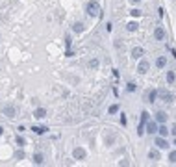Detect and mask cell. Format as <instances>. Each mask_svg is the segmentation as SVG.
I'll list each match as a JSON object with an SVG mask.
<instances>
[{
	"mask_svg": "<svg viewBox=\"0 0 176 167\" xmlns=\"http://www.w3.org/2000/svg\"><path fill=\"white\" fill-rule=\"evenodd\" d=\"M98 11H100V6H98V2H95V0H91V2L87 4V13L89 15H98Z\"/></svg>",
	"mask_w": 176,
	"mask_h": 167,
	"instance_id": "6da1fadb",
	"label": "cell"
},
{
	"mask_svg": "<svg viewBox=\"0 0 176 167\" xmlns=\"http://www.w3.org/2000/svg\"><path fill=\"white\" fill-rule=\"evenodd\" d=\"M2 111H4V115H6V117H15V115H17V108H15L13 104H6L2 108Z\"/></svg>",
	"mask_w": 176,
	"mask_h": 167,
	"instance_id": "7a4b0ae2",
	"label": "cell"
},
{
	"mask_svg": "<svg viewBox=\"0 0 176 167\" xmlns=\"http://www.w3.org/2000/svg\"><path fill=\"white\" fill-rule=\"evenodd\" d=\"M72 156H74V160H85L87 152H85V149H82V147H76V149L72 150Z\"/></svg>",
	"mask_w": 176,
	"mask_h": 167,
	"instance_id": "3957f363",
	"label": "cell"
},
{
	"mask_svg": "<svg viewBox=\"0 0 176 167\" xmlns=\"http://www.w3.org/2000/svg\"><path fill=\"white\" fill-rule=\"evenodd\" d=\"M154 145L158 147V149H163V150H167V149H169V147H171V145H169V141H167L165 137H161V136H159V137H156Z\"/></svg>",
	"mask_w": 176,
	"mask_h": 167,
	"instance_id": "277c9868",
	"label": "cell"
},
{
	"mask_svg": "<svg viewBox=\"0 0 176 167\" xmlns=\"http://www.w3.org/2000/svg\"><path fill=\"white\" fill-rule=\"evenodd\" d=\"M148 67H150L148 59H141L139 65H137V73H139V74H147V73H148Z\"/></svg>",
	"mask_w": 176,
	"mask_h": 167,
	"instance_id": "5b68a950",
	"label": "cell"
},
{
	"mask_svg": "<svg viewBox=\"0 0 176 167\" xmlns=\"http://www.w3.org/2000/svg\"><path fill=\"white\" fill-rule=\"evenodd\" d=\"M158 95H159V98H161L163 102H167V104H171V102H173V95H171L169 91H165V89H159V91H158Z\"/></svg>",
	"mask_w": 176,
	"mask_h": 167,
	"instance_id": "8992f818",
	"label": "cell"
},
{
	"mask_svg": "<svg viewBox=\"0 0 176 167\" xmlns=\"http://www.w3.org/2000/svg\"><path fill=\"white\" fill-rule=\"evenodd\" d=\"M145 125H147V132L148 134H156V132H158V123H156V121L145 123Z\"/></svg>",
	"mask_w": 176,
	"mask_h": 167,
	"instance_id": "52a82bcc",
	"label": "cell"
},
{
	"mask_svg": "<svg viewBox=\"0 0 176 167\" xmlns=\"http://www.w3.org/2000/svg\"><path fill=\"white\" fill-rule=\"evenodd\" d=\"M154 37L158 39V41H163V39H165V30H163L161 26H158V28L154 30Z\"/></svg>",
	"mask_w": 176,
	"mask_h": 167,
	"instance_id": "ba28073f",
	"label": "cell"
},
{
	"mask_svg": "<svg viewBox=\"0 0 176 167\" xmlns=\"http://www.w3.org/2000/svg\"><path fill=\"white\" fill-rule=\"evenodd\" d=\"M154 117H156V123H159V125H161V123H167V113L165 111H158Z\"/></svg>",
	"mask_w": 176,
	"mask_h": 167,
	"instance_id": "9c48e42d",
	"label": "cell"
},
{
	"mask_svg": "<svg viewBox=\"0 0 176 167\" xmlns=\"http://www.w3.org/2000/svg\"><path fill=\"white\" fill-rule=\"evenodd\" d=\"M158 132H159V136H161V137H167V136H169V128H167V126H165V123H161V125H159L158 126Z\"/></svg>",
	"mask_w": 176,
	"mask_h": 167,
	"instance_id": "30bf717a",
	"label": "cell"
},
{
	"mask_svg": "<svg viewBox=\"0 0 176 167\" xmlns=\"http://www.w3.org/2000/svg\"><path fill=\"white\" fill-rule=\"evenodd\" d=\"M33 117L35 119H45L46 117V110L45 108H37V110L33 111Z\"/></svg>",
	"mask_w": 176,
	"mask_h": 167,
	"instance_id": "8fae6325",
	"label": "cell"
},
{
	"mask_svg": "<svg viewBox=\"0 0 176 167\" xmlns=\"http://www.w3.org/2000/svg\"><path fill=\"white\" fill-rule=\"evenodd\" d=\"M165 65H167V58L165 56H159V58L156 59V67H158V69H163Z\"/></svg>",
	"mask_w": 176,
	"mask_h": 167,
	"instance_id": "7c38bea8",
	"label": "cell"
},
{
	"mask_svg": "<svg viewBox=\"0 0 176 167\" xmlns=\"http://www.w3.org/2000/svg\"><path fill=\"white\" fill-rule=\"evenodd\" d=\"M33 164H35V165H43V164H45V158H43L41 152L33 154Z\"/></svg>",
	"mask_w": 176,
	"mask_h": 167,
	"instance_id": "4fadbf2b",
	"label": "cell"
},
{
	"mask_svg": "<svg viewBox=\"0 0 176 167\" xmlns=\"http://www.w3.org/2000/svg\"><path fill=\"white\" fill-rule=\"evenodd\" d=\"M148 158H150L152 162L159 160V152H158V150H156V149H150V150H148Z\"/></svg>",
	"mask_w": 176,
	"mask_h": 167,
	"instance_id": "5bb4252c",
	"label": "cell"
},
{
	"mask_svg": "<svg viewBox=\"0 0 176 167\" xmlns=\"http://www.w3.org/2000/svg\"><path fill=\"white\" fill-rule=\"evenodd\" d=\"M143 54H145V50L141 48V46H135V48L132 50V56H134V58H141Z\"/></svg>",
	"mask_w": 176,
	"mask_h": 167,
	"instance_id": "9a60e30c",
	"label": "cell"
},
{
	"mask_svg": "<svg viewBox=\"0 0 176 167\" xmlns=\"http://www.w3.org/2000/svg\"><path fill=\"white\" fill-rule=\"evenodd\" d=\"M174 80H176L174 71H167V82H169V84H174Z\"/></svg>",
	"mask_w": 176,
	"mask_h": 167,
	"instance_id": "2e32d148",
	"label": "cell"
},
{
	"mask_svg": "<svg viewBox=\"0 0 176 167\" xmlns=\"http://www.w3.org/2000/svg\"><path fill=\"white\" fill-rule=\"evenodd\" d=\"M89 69H93V71L98 69V59H96V58H93L91 61H89Z\"/></svg>",
	"mask_w": 176,
	"mask_h": 167,
	"instance_id": "e0dca14e",
	"label": "cell"
},
{
	"mask_svg": "<svg viewBox=\"0 0 176 167\" xmlns=\"http://www.w3.org/2000/svg\"><path fill=\"white\" fill-rule=\"evenodd\" d=\"M156 97H158V91L152 89L150 93H148V102H156Z\"/></svg>",
	"mask_w": 176,
	"mask_h": 167,
	"instance_id": "ac0fdd59",
	"label": "cell"
},
{
	"mask_svg": "<svg viewBox=\"0 0 176 167\" xmlns=\"http://www.w3.org/2000/svg\"><path fill=\"white\" fill-rule=\"evenodd\" d=\"M137 28H139V24H137V22H130V24L126 26V30H128V32H135Z\"/></svg>",
	"mask_w": 176,
	"mask_h": 167,
	"instance_id": "d6986e66",
	"label": "cell"
},
{
	"mask_svg": "<svg viewBox=\"0 0 176 167\" xmlns=\"http://www.w3.org/2000/svg\"><path fill=\"white\" fill-rule=\"evenodd\" d=\"M32 130H33L35 134H45V132H46V128H45V126H33Z\"/></svg>",
	"mask_w": 176,
	"mask_h": 167,
	"instance_id": "ffe728a7",
	"label": "cell"
},
{
	"mask_svg": "<svg viewBox=\"0 0 176 167\" xmlns=\"http://www.w3.org/2000/svg\"><path fill=\"white\" fill-rule=\"evenodd\" d=\"M169 162L171 164H176V150H171L169 152Z\"/></svg>",
	"mask_w": 176,
	"mask_h": 167,
	"instance_id": "44dd1931",
	"label": "cell"
},
{
	"mask_svg": "<svg viewBox=\"0 0 176 167\" xmlns=\"http://www.w3.org/2000/svg\"><path fill=\"white\" fill-rule=\"evenodd\" d=\"M72 28H74V32H78V34H80V32H84V24H82V22H76Z\"/></svg>",
	"mask_w": 176,
	"mask_h": 167,
	"instance_id": "7402d4cb",
	"label": "cell"
},
{
	"mask_svg": "<svg viewBox=\"0 0 176 167\" xmlns=\"http://www.w3.org/2000/svg\"><path fill=\"white\" fill-rule=\"evenodd\" d=\"M15 141H17V145H19V147H24V143H26L22 136H17V139H15Z\"/></svg>",
	"mask_w": 176,
	"mask_h": 167,
	"instance_id": "603a6c76",
	"label": "cell"
},
{
	"mask_svg": "<svg viewBox=\"0 0 176 167\" xmlns=\"http://www.w3.org/2000/svg\"><path fill=\"white\" fill-rule=\"evenodd\" d=\"M119 111V104H111L109 106V113H117Z\"/></svg>",
	"mask_w": 176,
	"mask_h": 167,
	"instance_id": "cb8c5ba5",
	"label": "cell"
},
{
	"mask_svg": "<svg viewBox=\"0 0 176 167\" xmlns=\"http://www.w3.org/2000/svg\"><path fill=\"white\" fill-rule=\"evenodd\" d=\"M22 158H24V152H22V150H17V152H15V160H22Z\"/></svg>",
	"mask_w": 176,
	"mask_h": 167,
	"instance_id": "d4e9b609",
	"label": "cell"
},
{
	"mask_svg": "<svg viewBox=\"0 0 176 167\" xmlns=\"http://www.w3.org/2000/svg\"><path fill=\"white\" fill-rule=\"evenodd\" d=\"M130 13H132V17H139V15H141V9H132Z\"/></svg>",
	"mask_w": 176,
	"mask_h": 167,
	"instance_id": "484cf974",
	"label": "cell"
},
{
	"mask_svg": "<svg viewBox=\"0 0 176 167\" xmlns=\"http://www.w3.org/2000/svg\"><path fill=\"white\" fill-rule=\"evenodd\" d=\"M126 89H128V91H135V84H134V82H130V84L126 86Z\"/></svg>",
	"mask_w": 176,
	"mask_h": 167,
	"instance_id": "4316f807",
	"label": "cell"
},
{
	"mask_svg": "<svg viewBox=\"0 0 176 167\" xmlns=\"http://www.w3.org/2000/svg\"><path fill=\"white\" fill-rule=\"evenodd\" d=\"M2 134H4V126H0V136H2Z\"/></svg>",
	"mask_w": 176,
	"mask_h": 167,
	"instance_id": "83f0119b",
	"label": "cell"
},
{
	"mask_svg": "<svg viewBox=\"0 0 176 167\" xmlns=\"http://www.w3.org/2000/svg\"><path fill=\"white\" fill-rule=\"evenodd\" d=\"M132 2H135V4H137V2H141V0H132Z\"/></svg>",
	"mask_w": 176,
	"mask_h": 167,
	"instance_id": "f1b7e54d",
	"label": "cell"
},
{
	"mask_svg": "<svg viewBox=\"0 0 176 167\" xmlns=\"http://www.w3.org/2000/svg\"><path fill=\"white\" fill-rule=\"evenodd\" d=\"M174 145H176V139H174Z\"/></svg>",
	"mask_w": 176,
	"mask_h": 167,
	"instance_id": "f546056e",
	"label": "cell"
}]
</instances>
